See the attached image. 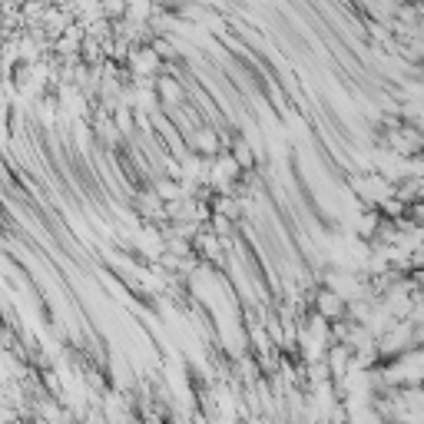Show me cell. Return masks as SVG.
<instances>
[{"mask_svg": "<svg viewBox=\"0 0 424 424\" xmlns=\"http://www.w3.org/2000/svg\"><path fill=\"white\" fill-rule=\"evenodd\" d=\"M186 143H189V150L193 156H206V159H216L219 150H222V136H219L212 126H196L193 133H186Z\"/></svg>", "mask_w": 424, "mask_h": 424, "instance_id": "1", "label": "cell"}, {"mask_svg": "<svg viewBox=\"0 0 424 424\" xmlns=\"http://www.w3.org/2000/svg\"><path fill=\"white\" fill-rule=\"evenodd\" d=\"M345 298L338 292H332V289H318L315 292V315L325 318V322H338V318L345 315Z\"/></svg>", "mask_w": 424, "mask_h": 424, "instance_id": "2", "label": "cell"}, {"mask_svg": "<svg viewBox=\"0 0 424 424\" xmlns=\"http://www.w3.org/2000/svg\"><path fill=\"white\" fill-rule=\"evenodd\" d=\"M229 146H232V152H229V156L239 163V169H249V166L255 163V156H252V143L246 140V136H232V143H229Z\"/></svg>", "mask_w": 424, "mask_h": 424, "instance_id": "4", "label": "cell"}, {"mask_svg": "<svg viewBox=\"0 0 424 424\" xmlns=\"http://www.w3.org/2000/svg\"><path fill=\"white\" fill-rule=\"evenodd\" d=\"M156 97H159V107H179L186 99V87L176 80V76H169V73H159L156 76Z\"/></svg>", "mask_w": 424, "mask_h": 424, "instance_id": "3", "label": "cell"}]
</instances>
